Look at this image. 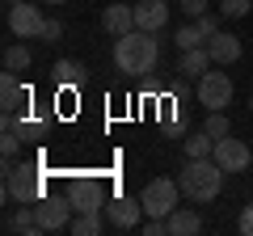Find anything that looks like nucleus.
Segmentation results:
<instances>
[{
  "label": "nucleus",
  "instance_id": "nucleus-31",
  "mask_svg": "<svg viewBox=\"0 0 253 236\" xmlns=\"http://www.w3.org/2000/svg\"><path fill=\"white\" fill-rule=\"evenodd\" d=\"M4 4H21V0H4Z\"/></svg>",
  "mask_w": 253,
  "mask_h": 236
},
{
  "label": "nucleus",
  "instance_id": "nucleus-28",
  "mask_svg": "<svg viewBox=\"0 0 253 236\" xmlns=\"http://www.w3.org/2000/svg\"><path fill=\"white\" fill-rule=\"evenodd\" d=\"M236 228H241L245 236H253V202H249V207L241 211V219H236Z\"/></svg>",
  "mask_w": 253,
  "mask_h": 236
},
{
  "label": "nucleus",
  "instance_id": "nucleus-18",
  "mask_svg": "<svg viewBox=\"0 0 253 236\" xmlns=\"http://www.w3.org/2000/svg\"><path fill=\"white\" fill-rule=\"evenodd\" d=\"M51 76H55V84H63V89H76V84L84 80V68L76 64V59H59V64L51 68Z\"/></svg>",
  "mask_w": 253,
  "mask_h": 236
},
{
  "label": "nucleus",
  "instance_id": "nucleus-26",
  "mask_svg": "<svg viewBox=\"0 0 253 236\" xmlns=\"http://www.w3.org/2000/svg\"><path fill=\"white\" fill-rule=\"evenodd\" d=\"M181 13H186L190 21H199L203 13H207V0H181Z\"/></svg>",
  "mask_w": 253,
  "mask_h": 236
},
{
  "label": "nucleus",
  "instance_id": "nucleus-12",
  "mask_svg": "<svg viewBox=\"0 0 253 236\" xmlns=\"http://www.w3.org/2000/svg\"><path fill=\"white\" fill-rule=\"evenodd\" d=\"M101 26H106L110 38H123L135 30V4H110L106 13H101Z\"/></svg>",
  "mask_w": 253,
  "mask_h": 236
},
{
  "label": "nucleus",
  "instance_id": "nucleus-22",
  "mask_svg": "<svg viewBox=\"0 0 253 236\" xmlns=\"http://www.w3.org/2000/svg\"><path fill=\"white\" fill-rule=\"evenodd\" d=\"M211 152H215V139H211L207 131H199V135H190V139H186V156H190V160L211 156Z\"/></svg>",
  "mask_w": 253,
  "mask_h": 236
},
{
  "label": "nucleus",
  "instance_id": "nucleus-30",
  "mask_svg": "<svg viewBox=\"0 0 253 236\" xmlns=\"http://www.w3.org/2000/svg\"><path fill=\"white\" fill-rule=\"evenodd\" d=\"M42 4H68V0H42Z\"/></svg>",
  "mask_w": 253,
  "mask_h": 236
},
{
  "label": "nucleus",
  "instance_id": "nucleus-14",
  "mask_svg": "<svg viewBox=\"0 0 253 236\" xmlns=\"http://www.w3.org/2000/svg\"><path fill=\"white\" fill-rule=\"evenodd\" d=\"M0 106L13 110V114H17L21 106H30V84H21L17 72H4V76H0Z\"/></svg>",
  "mask_w": 253,
  "mask_h": 236
},
{
  "label": "nucleus",
  "instance_id": "nucleus-9",
  "mask_svg": "<svg viewBox=\"0 0 253 236\" xmlns=\"http://www.w3.org/2000/svg\"><path fill=\"white\" fill-rule=\"evenodd\" d=\"M9 30H13V38H42L46 17L38 13V4L21 0V4H9Z\"/></svg>",
  "mask_w": 253,
  "mask_h": 236
},
{
  "label": "nucleus",
  "instance_id": "nucleus-16",
  "mask_svg": "<svg viewBox=\"0 0 253 236\" xmlns=\"http://www.w3.org/2000/svg\"><path fill=\"white\" fill-rule=\"evenodd\" d=\"M194 232H203V219H199V211L177 207V211L169 215V236H194Z\"/></svg>",
  "mask_w": 253,
  "mask_h": 236
},
{
  "label": "nucleus",
  "instance_id": "nucleus-25",
  "mask_svg": "<svg viewBox=\"0 0 253 236\" xmlns=\"http://www.w3.org/2000/svg\"><path fill=\"white\" fill-rule=\"evenodd\" d=\"M219 9H224V17H245V13H253V0H224Z\"/></svg>",
  "mask_w": 253,
  "mask_h": 236
},
{
  "label": "nucleus",
  "instance_id": "nucleus-23",
  "mask_svg": "<svg viewBox=\"0 0 253 236\" xmlns=\"http://www.w3.org/2000/svg\"><path fill=\"white\" fill-rule=\"evenodd\" d=\"M203 131H207L211 139L232 135V127H228V114H224V110H207V122H203Z\"/></svg>",
  "mask_w": 253,
  "mask_h": 236
},
{
  "label": "nucleus",
  "instance_id": "nucleus-15",
  "mask_svg": "<svg viewBox=\"0 0 253 236\" xmlns=\"http://www.w3.org/2000/svg\"><path fill=\"white\" fill-rule=\"evenodd\" d=\"M211 64H215V59H211V51H207V46H190V51H181V64H177V72L194 80V76H203Z\"/></svg>",
  "mask_w": 253,
  "mask_h": 236
},
{
  "label": "nucleus",
  "instance_id": "nucleus-10",
  "mask_svg": "<svg viewBox=\"0 0 253 236\" xmlns=\"http://www.w3.org/2000/svg\"><path fill=\"white\" fill-rule=\"evenodd\" d=\"M139 215H144V202L131 198V194H114V198L106 202V219L118 228V232H131V228H139Z\"/></svg>",
  "mask_w": 253,
  "mask_h": 236
},
{
  "label": "nucleus",
  "instance_id": "nucleus-13",
  "mask_svg": "<svg viewBox=\"0 0 253 236\" xmlns=\"http://www.w3.org/2000/svg\"><path fill=\"white\" fill-rule=\"evenodd\" d=\"M207 51H211V59H215V64H236V59H241V51H245V46H241V38H236V34H228V30H219V34H211L207 38Z\"/></svg>",
  "mask_w": 253,
  "mask_h": 236
},
{
  "label": "nucleus",
  "instance_id": "nucleus-4",
  "mask_svg": "<svg viewBox=\"0 0 253 236\" xmlns=\"http://www.w3.org/2000/svg\"><path fill=\"white\" fill-rule=\"evenodd\" d=\"M46 194L42 173H34V164H13L4 173V198L9 202H38Z\"/></svg>",
  "mask_w": 253,
  "mask_h": 236
},
{
  "label": "nucleus",
  "instance_id": "nucleus-20",
  "mask_svg": "<svg viewBox=\"0 0 253 236\" xmlns=\"http://www.w3.org/2000/svg\"><path fill=\"white\" fill-rule=\"evenodd\" d=\"M173 42H177L181 51H190V46H207V34L199 30V21H186V26L173 34Z\"/></svg>",
  "mask_w": 253,
  "mask_h": 236
},
{
  "label": "nucleus",
  "instance_id": "nucleus-24",
  "mask_svg": "<svg viewBox=\"0 0 253 236\" xmlns=\"http://www.w3.org/2000/svg\"><path fill=\"white\" fill-rule=\"evenodd\" d=\"M0 152H4V160H13V156L21 152V135L13 127H4V135H0Z\"/></svg>",
  "mask_w": 253,
  "mask_h": 236
},
{
  "label": "nucleus",
  "instance_id": "nucleus-27",
  "mask_svg": "<svg viewBox=\"0 0 253 236\" xmlns=\"http://www.w3.org/2000/svg\"><path fill=\"white\" fill-rule=\"evenodd\" d=\"M199 30H203V34H219V17H215V13H203V17H199Z\"/></svg>",
  "mask_w": 253,
  "mask_h": 236
},
{
  "label": "nucleus",
  "instance_id": "nucleus-32",
  "mask_svg": "<svg viewBox=\"0 0 253 236\" xmlns=\"http://www.w3.org/2000/svg\"><path fill=\"white\" fill-rule=\"evenodd\" d=\"M249 110H253V97H249Z\"/></svg>",
  "mask_w": 253,
  "mask_h": 236
},
{
  "label": "nucleus",
  "instance_id": "nucleus-29",
  "mask_svg": "<svg viewBox=\"0 0 253 236\" xmlns=\"http://www.w3.org/2000/svg\"><path fill=\"white\" fill-rule=\"evenodd\" d=\"M63 38V26L59 21H46V30H42V42H59Z\"/></svg>",
  "mask_w": 253,
  "mask_h": 236
},
{
  "label": "nucleus",
  "instance_id": "nucleus-11",
  "mask_svg": "<svg viewBox=\"0 0 253 236\" xmlns=\"http://www.w3.org/2000/svg\"><path fill=\"white\" fill-rule=\"evenodd\" d=\"M165 26H169V4L165 0H135V30L161 34Z\"/></svg>",
  "mask_w": 253,
  "mask_h": 236
},
{
  "label": "nucleus",
  "instance_id": "nucleus-7",
  "mask_svg": "<svg viewBox=\"0 0 253 236\" xmlns=\"http://www.w3.org/2000/svg\"><path fill=\"white\" fill-rule=\"evenodd\" d=\"M68 202H72L76 215H84V211H101V207H106V186H101L97 177H72V182H68Z\"/></svg>",
  "mask_w": 253,
  "mask_h": 236
},
{
  "label": "nucleus",
  "instance_id": "nucleus-17",
  "mask_svg": "<svg viewBox=\"0 0 253 236\" xmlns=\"http://www.w3.org/2000/svg\"><path fill=\"white\" fill-rule=\"evenodd\" d=\"M4 228H9V232H26V236H38V232H42V224H38V215H34V202H21V211H17V215H13Z\"/></svg>",
  "mask_w": 253,
  "mask_h": 236
},
{
  "label": "nucleus",
  "instance_id": "nucleus-21",
  "mask_svg": "<svg viewBox=\"0 0 253 236\" xmlns=\"http://www.w3.org/2000/svg\"><path fill=\"white\" fill-rule=\"evenodd\" d=\"M72 236H97L101 232V215L97 211H84V215H72V228H68Z\"/></svg>",
  "mask_w": 253,
  "mask_h": 236
},
{
  "label": "nucleus",
  "instance_id": "nucleus-6",
  "mask_svg": "<svg viewBox=\"0 0 253 236\" xmlns=\"http://www.w3.org/2000/svg\"><path fill=\"white\" fill-rule=\"evenodd\" d=\"M34 215H38V224H42V232H68L76 211H72V202H68V194H63V198L42 194V198L34 202Z\"/></svg>",
  "mask_w": 253,
  "mask_h": 236
},
{
  "label": "nucleus",
  "instance_id": "nucleus-5",
  "mask_svg": "<svg viewBox=\"0 0 253 236\" xmlns=\"http://www.w3.org/2000/svg\"><path fill=\"white\" fill-rule=\"evenodd\" d=\"M232 76L228 72H203L199 76V106H207V110H228L232 106Z\"/></svg>",
  "mask_w": 253,
  "mask_h": 236
},
{
  "label": "nucleus",
  "instance_id": "nucleus-19",
  "mask_svg": "<svg viewBox=\"0 0 253 236\" xmlns=\"http://www.w3.org/2000/svg\"><path fill=\"white\" fill-rule=\"evenodd\" d=\"M30 64H34V55L21 42H13L9 51H4V72H30Z\"/></svg>",
  "mask_w": 253,
  "mask_h": 236
},
{
  "label": "nucleus",
  "instance_id": "nucleus-1",
  "mask_svg": "<svg viewBox=\"0 0 253 236\" xmlns=\"http://www.w3.org/2000/svg\"><path fill=\"white\" fill-rule=\"evenodd\" d=\"M161 64V42L148 30H131V34L114 38V68L126 76H148Z\"/></svg>",
  "mask_w": 253,
  "mask_h": 236
},
{
  "label": "nucleus",
  "instance_id": "nucleus-8",
  "mask_svg": "<svg viewBox=\"0 0 253 236\" xmlns=\"http://www.w3.org/2000/svg\"><path fill=\"white\" fill-rule=\"evenodd\" d=\"M211 160H215L224 173H245V169L253 164V152H249V144H245V139L224 135V139H215V152H211Z\"/></svg>",
  "mask_w": 253,
  "mask_h": 236
},
{
  "label": "nucleus",
  "instance_id": "nucleus-3",
  "mask_svg": "<svg viewBox=\"0 0 253 236\" xmlns=\"http://www.w3.org/2000/svg\"><path fill=\"white\" fill-rule=\"evenodd\" d=\"M177 198H181V182H169V177H156L139 190V202H144V215H156V219H169L177 211Z\"/></svg>",
  "mask_w": 253,
  "mask_h": 236
},
{
  "label": "nucleus",
  "instance_id": "nucleus-2",
  "mask_svg": "<svg viewBox=\"0 0 253 236\" xmlns=\"http://www.w3.org/2000/svg\"><path fill=\"white\" fill-rule=\"evenodd\" d=\"M181 194H186L190 202H215L219 190H224V169H219L211 156H199V160H190L181 164Z\"/></svg>",
  "mask_w": 253,
  "mask_h": 236
}]
</instances>
